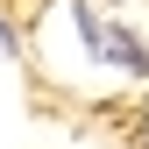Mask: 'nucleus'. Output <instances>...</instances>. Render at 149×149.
Wrapping results in <instances>:
<instances>
[{
	"instance_id": "f257e3e1",
	"label": "nucleus",
	"mask_w": 149,
	"mask_h": 149,
	"mask_svg": "<svg viewBox=\"0 0 149 149\" xmlns=\"http://www.w3.org/2000/svg\"><path fill=\"white\" fill-rule=\"evenodd\" d=\"M107 57H114V64H128V71H149V50H142L128 29H107Z\"/></svg>"
},
{
	"instance_id": "f03ea898",
	"label": "nucleus",
	"mask_w": 149,
	"mask_h": 149,
	"mask_svg": "<svg viewBox=\"0 0 149 149\" xmlns=\"http://www.w3.org/2000/svg\"><path fill=\"white\" fill-rule=\"evenodd\" d=\"M0 43H14V36H7V29H0Z\"/></svg>"
}]
</instances>
